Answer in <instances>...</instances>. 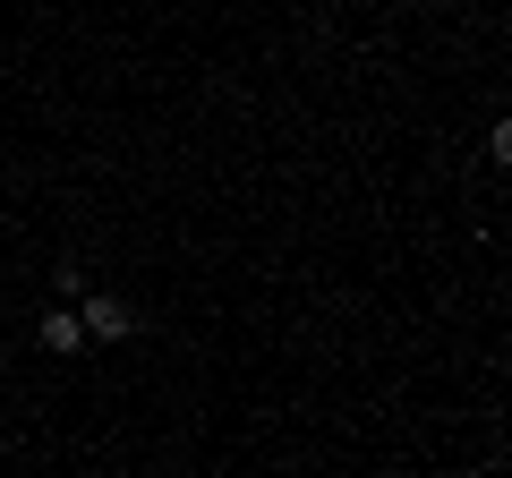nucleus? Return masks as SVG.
<instances>
[{
	"mask_svg": "<svg viewBox=\"0 0 512 478\" xmlns=\"http://www.w3.org/2000/svg\"><path fill=\"white\" fill-rule=\"evenodd\" d=\"M77 325H86V342H128V333H137V308H128L120 291H77Z\"/></svg>",
	"mask_w": 512,
	"mask_h": 478,
	"instance_id": "obj_1",
	"label": "nucleus"
},
{
	"mask_svg": "<svg viewBox=\"0 0 512 478\" xmlns=\"http://www.w3.org/2000/svg\"><path fill=\"white\" fill-rule=\"evenodd\" d=\"M35 333H43V350H60V359H77V350H86V325H77V308H52Z\"/></svg>",
	"mask_w": 512,
	"mask_h": 478,
	"instance_id": "obj_2",
	"label": "nucleus"
},
{
	"mask_svg": "<svg viewBox=\"0 0 512 478\" xmlns=\"http://www.w3.org/2000/svg\"><path fill=\"white\" fill-rule=\"evenodd\" d=\"M487 154H495V163L512 171V111H504V120H495V137H487Z\"/></svg>",
	"mask_w": 512,
	"mask_h": 478,
	"instance_id": "obj_3",
	"label": "nucleus"
}]
</instances>
